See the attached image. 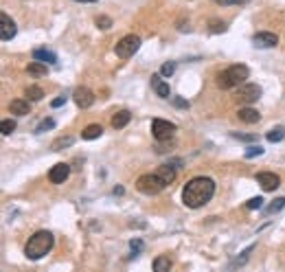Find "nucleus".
<instances>
[{
  "mask_svg": "<svg viewBox=\"0 0 285 272\" xmlns=\"http://www.w3.org/2000/svg\"><path fill=\"white\" fill-rule=\"evenodd\" d=\"M71 145H73V136H66V138H57L53 143V152H59V149L71 147Z\"/></svg>",
  "mask_w": 285,
  "mask_h": 272,
  "instance_id": "obj_25",
  "label": "nucleus"
},
{
  "mask_svg": "<svg viewBox=\"0 0 285 272\" xmlns=\"http://www.w3.org/2000/svg\"><path fill=\"white\" fill-rule=\"evenodd\" d=\"M26 70H29L31 75H35V77H44V75H46V64L44 62H37V59H35L33 64H29V66H26Z\"/></svg>",
  "mask_w": 285,
  "mask_h": 272,
  "instance_id": "obj_20",
  "label": "nucleus"
},
{
  "mask_svg": "<svg viewBox=\"0 0 285 272\" xmlns=\"http://www.w3.org/2000/svg\"><path fill=\"white\" fill-rule=\"evenodd\" d=\"M213 195H215V182L207 176H198V178H191L184 185V189H182V202L189 209H200L207 202H211Z\"/></svg>",
  "mask_w": 285,
  "mask_h": 272,
  "instance_id": "obj_1",
  "label": "nucleus"
},
{
  "mask_svg": "<svg viewBox=\"0 0 285 272\" xmlns=\"http://www.w3.org/2000/svg\"><path fill=\"white\" fill-rule=\"evenodd\" d=\"M97 27H99V29H110V27H112V20H110V18H107V16H99V18H97Z\"/></svg>",
  "mask_w": 285,
  "mask_h": 272,
  "instance_id": "obj_32",
  "label": "nucleus"
},
{
  "mask_svg": "<svg viewBox=\"0 0 285 272\" xmlns=\"http://www.w3.org/2000/svg\"><path fill=\"white\" fill-rule=\"evenodd\" d=\"M248 0H215V4H222V7H228V4H244Z\"/></svg>",
  "mask_w": 285,
  "mask_h": 272,
  "instance_id": "obj_36",
  "label": "nucleus"
},
{
  "mask_svg": "<svg viewBox=\"0 0 285 272\" xmlns=\"http://www.w3.org/2000/svg\"><path fill=\"white\" fill-rule=\"evenodd\" d=\"M16 33H18L16 22H13L7 13H0V40L9 42V40H13V37H16Z\"/></svg>",
  "mask_w": 285,
  "mask_h": 272,
  "instance_id": "obj_8",
  "label": "nucleus"
},
{
  "mask_svg": "<svg viewBox=\"0 0 285 272\" xmlns=\"http://www.w3.org/2000/svg\"><path fill=\"white\" fill-rule=\"evenodd\" d=\"M152 88H154V92H156L158 97H162V99H169V97H171L169 83L162 82L160 75H152Z\"/></svg>",
  "mask_w": 285,
  "mask_h": 272,
  "instance_id": "obj_13",
  "label": "nucleus"
},
{
  "mask_svg": "<svg viewBox=\"0 0 285 272\" xmlns=\"http://www.w3.org/2000/svg\"><path fill=\"white\" fill-rule=\"evenodd\" d=\"M26 97H29L31 101H40L42 97H44V92H42V88H37V86H29L26 88Z\"/></svg>",
  "mask_w": 285,
  "mask_h": 272,
  "instance_id": "obj_24",
  "label": "nucleus"
},
{
  "mask_svg": "<svg viewBox=\"0 0 285 272\" xmlns=\"http://www.w3.org/2000/svg\"><path fill=\"white\" fill-rule=\"evenodd\" d=\"M257 182L263 187V191H274L281 185V178L272 171H261V173H257Z\"/></svg>",
  "mask_w": 285,
  "mask_h": 272,
  "instance_id": "obj_9",
  "label": "nucleus"
},
{
  "mask_svg": "<svg viewBox=\"0 0 285 272\" xmlns=\"http://www.w3.org/2000/svg\"><path fill=\"white\" fill-rule=\"evenodd\" d=\"M171 101H174L176 108H182V110H186V108H189V101L182 99V97H171Z\"/></svg>",
  "mask_w": 285,
  "mask_h": 272,
  "instance_id": "obj_35",
  "label": "nucleus"
},
{
  "mask_svg": "<svg viewBox=\"0 0 285 272\" xmlns=\"http://www.w3.org/2000/svg\"><path fill=\"white\" fill-rule=\"evenodd\" d=\"M252 250H255V246H248V248H246V250L241 252V257H237V259H233V261H231V268H237V266H244L246 261L250 259V252H252Z\"/></svg>",
  "mask_w": 285,
  "mask_h": 272,
  "instance_id": "obj_22",
  "label": "nucleus"
},
{
  "mask_svg": "<svg viewBox=\"0 0 285 272\" xmlns=\"http://www.w3.org/2000/svg\"><path fill=\"white\" fill-rule=\"evenodd\" d=\"M64 103H66V97H57V99L51 101V106H53V108H62Z\"/></svg>",
  "mask_w": 285,
  "mask_h": 272,
  "instance_id": "obj_37",
  "label": "nucleus"
},
{
  "mask_svg": "<svg viewBox=\"0 0 285 272\" xmlns=\"http://www.w3.org/2000/svg\"><path fill=\"white\" fill-rule=\"evenodd\" d=\"M248 75H250V70H248V66H244V64H235V66H228L226 70H222V73L217 75V86L222 88V90L239 88L241 83H246Z\"/></svg>",
  "mask_w": 285,
  "mask_h": 272,
  "instance_id": "obj_3",
  "label": "nucleus"
},
{
  "mask_svg": "<svg viewBox=\"0 0 285 272\" xmlns=\"http://www.w3.org/2000/svg\"><path fill=\"white\" fill-rule=\"evenodd\" d=\"M95 92L92 90H88V88H77L75 90V103H77L81 110H86V108H90L92 103H95Z\"/></svg>",
  "mask_w": 285,
  "mask_h": 272,
  "instance_id": "obj_11",
  "label": "nucleus"
},
{
  "mask_svg": "<svg viewBox=\"0 0 285 272\" xmlns=\"http://www.w3.org/2000/svg\"><path fill=\"white\" fill-rule=\"evenodd\" d=\"M233 138H237V140H246V143H252V140L257 138L255 134H239V132H231Z\"/></svg>",
  "mask_w": 285,
  "mask_h": 272,
  "instance_id": "obj_33",
  "label": "nucleus"
},
{
  "mask_svg": "<svg viewBox=\"0 0 285 272\" xmlns=\"http://www.w3.org/2000/svg\"><path fill=\"white\" fill-rule=\"evenodd\" d=\"M68 176H71V167H68L66 163H57V165L49 171V180L55 182V185H62Z\"/></svg>",
  "mask_w": 285,
  "mask_h": 272,
  "instance_id": "obj_12",
  "label": "nucleus"
},
{
  "mask_svg": "<svg viewBox=\"0 0 285 272\" xmlns=\"http://www.w3.org/2000/svg\"><path fill=\"white\" fill-rule=\"evenodd\" d=\"M53 244H55L53 233H49V231H37V233H33V235H31L29 244L25 246V255L29 257L31 261H37V259H42L46 252H51Z\"/></svg>",
  "mask_w": 285,
  "mask_h": 272,
  "instance_id": "obj_2",
  "label": "nucleus"
},
{
  "mask_svg": "<svg viewBox=\"0 0 285 272\" xmlns=\"http://www.w3.org/2000/svg\"><path fill=\"white\" fill-rule=\"evenodd\" d=\"M263 154V147L261 145H250L248 149H246V158H255V156H261Z\"/></svg>",
  "mask_w": 285,
  "mask_h": 272,
  "instance_id": "obj_29",
  "label": "nucleus"
},
{
  "mask_svg": "<svg viewBox=\"0 0 285 272\" xmlns=\"http://www.w3.org/2000/svg\"><path fill=\"white\" fill-rule=\"evenodd\" d=\"M130 119H132V114H130L128 110H121V112H116V114L112 116V128H114V130H121V128H125V125L130 123Z\"/></svg>",
  "mask_w": 285,
  "mask_h": 272,
  "instance_id": "obj_17",
  "label": "nucleus"
},
{
  "mask_svg": "<svg viewBox=\"0 0 285 272\" xmlns=\"http://www.w3.org/2000/svg\"><path fill=\"white\" fill-rule=\"evenodd\" d=\"M252 42H255V46H259V49H272V46H277L279 37L274 33H268V31H259V33L252 35Z\"/></svg>",
  "mask_w": 285,
  "mask_h": 272,
  "instance_id": "obj_10",
  "label": "nucleus"
},
{
  "mask_svg": "<svg viewBox=\"0 0 285 272\" xmlns=\"http://www.w3.org/2000/svg\"><path fill=\"white\" fill-rule=\"evenodd\" d=\"M33 59L44 62V64H55V62H57V55H55L53 51H49V49H35L33 51Z\"/></svg>",
  "mask_w": 285,
  "mask_h": 272,
  "instance_id": "obj_16",
  "label": "nucleus"
},
{
  "mask_svg": "<svg viewBox=\"0 0 285 272\" xmlns=\"http://www.w3.org/2000/svg\"><path fill=\"white\" fill-rule=\"evenodd\" d=\"M265 138H268L270 143H281V140L285 138V128H274V130H270V132L265 134Z\"/></svg>",
  "mask_w": 285,
  "mask_h": 272,
  "instance_id": "obj_21",
  "label": "nucleus"
},
{
  "mask_svg": "<svg viewBox=\"0 0 285 272\" xmlns=\"http://www.w3.org/2000/svg\"><path fill=\"white\" fill-rule=\"evenodd\" d=\"M0 130H2L4 136H9V134L13 132V130H16V121H13V119H4L2 125H0Z\"/></svg>",
  "mask_w": 285,
  "mask_h": 272,
  "instance_id": "obj_27",
  "label": "nucleus"
},
{
  "mask_svg": "<svg viewBox=\"0 0 285 272\" xmlns=\"http://www.w3.org/2000/svg\"><path fill=\"white\" fill-rule=\"evenodd\" d=\"M263 206V198H250L248 202H246V209H250V211H257V209H261Z\"/></svg>",
  "mask_w": 285,
  "mask_h": 272,
  "instance_id": "obj_30",
  "label": "nucleus"
},
{
  "mask_svg": "<svg viewBox=\"0 0 285 272\" xmlns=\"http://www.w3.org/2000/svg\"><path fill=\"white\" fill-rule=\"evenodd\" d=\"M165 187H167L165 180H162L156 171H154V173H143V176L136 180V189L141 191V193H145V195H156V193H160Z\"/></svg>",
  "mask_w": 285,
  "mask_h": 272,
  "instance_id": "obj_4",
  "label": "nucleus"
},
{
  "mask_svg": "<svg viewBox=\"0 0 285 272\" xmlns=\"http://www.w3.org/2000/svg\"><path fill=\"white\" fill-rule=\"evenodd\" d=\"M176 73V64L174 62H167V64H162V68H160V75H165V77H171V75Z\"/></svg>",
  "mask_w": 285,
  "mask_h": 272,
  "instance_id": "obj_31",
  "label": "nucleus"
},
{
  "mask_svg": "<svg viewBox=\"0 0 285 272\" xmlns=\"http://www.w3.org/2000/svg\"><path fill=\"white\" fill-rule=\"evenodd\" d=\"M174 132H176V125L169 123V121H162V119L152 121V134L156 140H169Z\"/></svg>",
  "mask_w": 285,
  "mask_h": 272,
  "instance_id": "obj_7",
  "label": "nucleus"
},
{
  "mask_svg": "<svg viewBox=\"0 0 285 272\" xmlns=\"http://www.w3.org/2000/svg\"><path fill=\"white\" fill-rule=\"evenodd\" d=\"M53 128H55V121H53V119H44V121H42V123L35 128V132L42 134V132H46V130H53Z\"/></svg>",
  "mask_w": 285,
  "mask_h": 272,
  "instance_id": "obj_28",
  "label": "nucleus"
},
{
  "mask_svg": "<svg viewBox=\"0 0 285 272\" xmlns=\"http://www.w3.org/2000/svg\"><path fill=\"white\" fill-rule=\"evenodd\" d=\"M237 116H239V121H244V123H259V119H261V114L255 108H241V110L237 112Z\"/></svg>",
  "mask_w": 285,
  "mask_h": 272,
  "instance_id": "obj_15",
  "label": "nucleus"
},
{
  "mask_svg": "<svg viewBox=\"0 0 285 272\" xmlns=\"http://www.w3.org/2000/svg\"><path fill=\"white\" fill-rule=\"evenodd\" d=\"M141 250H143V242L141 239H132L130 242V257H138Z\"/></svg>",
  "mask_w": 285,
  "mask_h": 272,
  "instance_id": "obj_26",
  "label": "nucleus"
},
{
  "mask_svg": "<svg viewBox=\"0 0 285 272\" xmlns=\"http://www.w3.org/2000/svg\"><path fill=\"white\" fill-rule=\"evenodd\" d=\"M75 2H97V0H75Z\"/></svg>",
  "mask_w": 285,
  "mask_h": 272,
  "instance_id": "obj_38",
  "label": "nucleus"
},
{
  "mask_svg": "<svg viewBox=\"0 0 285 272\" xmlns=\"http://www.w3.org/2000/svg\"><path fill=\"white\" fill-rule=\"evenodd\" d=\"M141 49V37L138 35H125V37H121L119 42H116V46H114V51H116V55H119L121 59H128V57H132L136 51Z\"/></svg>",
  "mask_w": 285,
  "mask_h": 272,
  "instance_id": "obj_5",
  "label": "nucleus"
},
{
  "mask_svg": "<svg viewBox=\"0 0 285 272\" xmlns=\"http://www.w3.org/2000/svg\"><path fill=\"white\" fill-rule=\"evenodd\" d=\"M171 259L169 257H165V255H160V257H156V259H154V270L156 272H169L171 270Z\"/></svg>",
  "mask_w": 285,
  "mask_h": 272,
  "instance_id": "obj_19",
  "label": "nucleus"
},
{
  "mask_svg": "<svg viewBox=\"0 0 285 272\" xmlns=\"http://www.w3.org/2000/svg\"><path fill=\"white\" fill-rule=\"evenodd\" d=\"M281 209H285V198H277L274 200L272 204L268 206V209H265V215H272V213H279V211Z\"/></svg>",
  "mask_w": 285,
  "mask_h": 272,
  "instance_id": "obj_23",
  "label": "nucleus"
},
{
  "mask_svg": "<svg viewBox=\"0 0 285 272\" xmlns=\"http://www.w3.org/2000/svg\"><path fill=\"white\" fill-rule=\"evenodd\" d=\"M235 97H237V101H239V103L250 106V103H255L261 97V88L257 86V83H241V86L237 88Z\"/></svg>",
  "mask_w": 285,
  "mask_h": 272,
  "instance_id": "obj_6",
  "label": "nucleus"
},
{
  "mask_svg": "<svg viewBox=\"0 0 285 272\" xmlns=\"http://www.w3.org/2000/svg\"><path fill=\"white\" fill-rule=\"evenodd\" d=\"M224 31H226V25H224V22H219V20L211 22V33H224Z\"/></svg>",
  "mask_w": 285,
  "mask_h": 272,
  "instance_id": "obj_34",
  "label": "nucleus"
},
{
  "mask_svg": "<svg viewBox=\"0 0 285 272\" xmlns=\"http://www.w3.org/2000/svg\"><path fill=\"white\" fill-rule=\"evenodd\" d=\"M101 134H104V128H101L99 123H92L81 132V138L83 140H95V138H99Z\"/></svg>",
  "mask_w": 285,
  "mask_h": 272,
  "instance_id": "obj_18",
  "label": "nucleus"
},
{
  "mask_svg": "<svg viewBox=\"0 0 285 272\" xmlns=\"http://www.w3.org/2000/svg\"><path fill=\"white\" fill-rule=\"evenodd\" d=\"M9 112H11V114H18V116H26L31 112L29 101H25V99H13L11 103H9Z\"/></svg>",
  "mask_w": 285,
  "mask_h": 272,
  "instance_id": "obj_14",
  "label": "nucleus"
}]
</instances>
